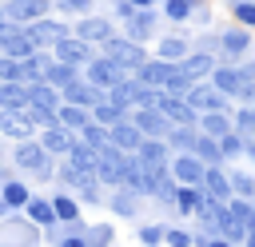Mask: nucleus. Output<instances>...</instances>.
Wrapping results in <instances>:
<instances>
[{
  "label": "nucleus",
  "mask_w": 255,
  "mask_h": 247,
  "mask_svg": "<svg viewBox=\"0 0 255 247\" xmlns=\"http://www.w3.org/2000/svg\"><path fill=\"white\" fill-rule=\"evenodd\" d=\"M84 80H88V84H96L100 92H112V88L128 84V80H131V72H128V68H120V64H116V60H108V56H96V60L84 68Z\"/></svg>",
  "instance_id": "1"
},
{
  "label": "nucleus",
  "mask_w": 255,
  "mask_h": 247,
  "mask_svg": "<svg viewBox=\"0 0 255 247\" xmlns=\"http://www.w3.org/2000/svg\"><path fill=\"white\" fill-rule=\"evenodd\" d=\"M104 56H108V60H116L120 68H128L131 76H135V72L147 64V52H143V48H139L131 36H112V40L104 44Z\"/></svg>",
  "instance_id": "2"
},
{
  "label": "nucleus",
  "mask_w": 255,
  "mask_h": 247,
  "mask_svg": "<svg viewBox=\"0 0 255 247\" xmlns=\"http://www.w3.org/2000/svg\"><path fill=\"white\" fill-rule=\"evenodd\" d=\"M131 124H135L147 139H171V131H175V124H171L159 108H135V112H131Z\"/></svg>",
  "instance_id": "3"
},
{
  "label": "nucleus",
  "mask_w": 255,
  "mask_h": 247,
  "mask_svg": "<svg viewBox=\"0 0 255 247\" xmlns=\"http://www.w3.org/2000/svg\"><path fill=\"white\" fill-rule=\"evenodd\" d=\"M171 179H175L179 187H203L207 163H203L199 155H175V159H171Z\"/></svg>",
  "instance_id": "4"
},
{
  "label": "nucleus",
  "mask_w": 255,
  "mask_h": 247,
  "mask_svg": "<svg viewBox=\"0 0 255 247\" xmlns=\"http://www.w3.org/2000/svg\"><path fill=\"white\" fill-rule=\"evenodd\" d=\"M12 159H16V167H24V171H36L40 179H48V151H44V143H36V139H24V143H16Z\"/></svg>",
  "instance_id": "5"
},
{
  "label": "nucleus",
  "mask_w": 255,
  "mask_h": 247,
  "mask_svg": "<svg viewBox=\"0 0 255 247\" xmlns=\"http://www.w3.org/2000/svg\"><path fill=\"white\" fill-rule=\"evenodd\" d=\"M48 4L52 0H4V20H12V24H36V20H44V12H48Z\"/></svg>",
  "instance_id": "6"
},
{
  "label": "nucleus",
  "mask_w": 255,
  "mask_h": 247,
  "mask_svg": "<svg viewBox=\"0 0 255 247\" xmlns=\"http://www.w3.org/2000/svg\"><path fill=\"white\" fill-rule=\"evenodd\" d=\"M56 60L60 64H72V68H88L96 60V48L88 40H80V36H68L64 44H56Z\"/></svg>",
  "instance_id": "7"
},
{
  "label": "nucleus",
  "mask_w": 255,
  "mask_h": 247,
  "mask_svg": "<svg viewBox=\"0 0 255 247\" xmlns=\"http://www.w3.org/2000/svg\"><path fill=\"white\" fill-rule=\"evenodd\" d=\"M187 104H191L195 112H203V116H207V112H231V108H227V96H223L215 84H195L191 96H187Z\"/></svg>",
  "instance_id": "8"
},
{
  "label": "nucleus",
  "mask_w": 255,
  "mask_h": 247,
  "mask_svg": "<svg viewBox=\"0 0 255 247\" xmlns=\"http://www.w3.org/2000/svg\"><path fill=\"white\" fill-rule=\"evenodd\" d=\"M195 219H199L203 235H223V227L231 223V207H227V203H219V199H207V207H203Z\"/></svg>",
  "instance_id": "9"
},
{
  "label": "nucleus",
  "mask_w": 255,
  "mask_h": 247,
  "mask_svg": "<svg viewBox=\"0 0 255 247\" xmlns=\"http://www.w3.org/2000/svg\"><path fill=\"white\" fill-rule=\"evenodd\" d=\"M28 36L44 48V44H64L68 40V24H60V20H52V16H44V20H36V24H28Z\"/></svg>",
  "instance_id": "10"
},
{
  "label": "nucleus",
  "mask_w": 255,
  "mask_h": 247,
  "mask_svg": "<svg viewBox=\"0 0 255 247\" xmlns=\"http://www.w3.org/2000/svg\"><path fill=\"white\" fill-rule=\"evenodd\" d=\"M175 68H179V64H167V60H159V56H155V60H147V64L135 72V84H143V88H163V84L171 80V72H175Z\"/></svg>",
  "instance_id": "11"
},
{
  "label": "nucleus",
  "mask_w": 255,
  "mask_h": 247,
  "mask_svg": "<svg viewBox=\"0 0 255 247\" xmlns=\"http://www.w3.org/2000/svg\"><path fill=\"white\" fill-rule=\"evenodd\" d=\"M203 191H207L211 199H219V203H231V199H235V187H231V171H223V167H207Z\"/></svg>",
  "instance_id": "12"
},
{
  "label": "nucleus",
  "mask_w": 255,
  "mask_h": 247,
  "mask_svg": "<svg viewBox=\"0 0 255 247\" xmlns=\"http://www.w3.org/2000/svg\"><path fill=\"white\" fill-rule=\"evenodd\" d=\"M143 139H147V135H143V131H139V127H135L131 120H124L120 127H112V143H116L120 151H128V155H139Z\"/></svg>",
  "instance_id": "13"
},
{
  "label": "nucleus",
  "mask_w": 255,
  "mask_h": 247,
  "mask_svg": "<svg viewBox=\"0 0 255 247\" xmlns=\"http://www.w3.org/2000/svg\"><path fill=\"white\" fill-rule=\"evenodd\" d=\"M76 36L88 40V44H108V40H112V24H108L104 16H84V20L76 24Z\"/></svg>",
  "instance_id": "14"
},
{
  "label": "nucleus",
  "mask_w": 255,
  "mask_h": 247,
  "mask_svg": "<svg viewBox=\"0 0 255 247\" xmlns=\"http://www.w3.org/2000/svg\"><path fill=\"white\" fill-rule=\"evenodd\" d=\"M211 84H215L227 100H235L239 88L247 84V72H243V68H215V72H211Z\"/></svg>",
  "instance_id": "15"
},
{
  "label": "nucleus",
  "mask_w": 255,
  "mask_h": 247,
  "mask_svg": "<svg viewBox=\"0 0 255 247\" xmlns=\"http://www.w3.org/2000/svg\"><path fill=\"white\" fill-rule=\"evenodd\" d=\"M40 143H44V151L48 155H72V147H76V135L68 131V127H52V131H40Z\"/></svg>",
  "instance_id": "16"
},
{
  "label": "nucleus",
  "mask_w": 255,
  "mask_h": 247,
  "mask_svg": "<svg viewBox=\"0 0 255 247\" xmlns=\"http://www.w3.org/2000/svg\"><path fill=\"white\" fill-rule=\"evenodd\" d=\"M28 108H64V92L52 84H28Z\"/></svg>",
  "instance_id": "17"
},
{
  "label": "nucleus",
  "mask_w": 255,
  "mask_h": 247,
  "mask_svg": "<svg viewBox=\"0 0 255 247\" xmlns=\"http://www.w3.org/2000/svg\"><path fill=\"white\" fill-rule=\"evenodd\" d=\"M207 191L203 187H179V195H175V211L179 215H199L203 207H207Z\"/></svg>",
  "instance_id": "18"
},
{
  "label": "nucleus",
  "mask_w": 255,
  "mask_h": 247,
  "mask_svg": "<svg viewBox=\"0 0 255 247\" xmlns=\"http://www.w3.org/2000/svg\"><path fill=\"white\" fill-rule=\"evenodd\" d=\"M124 28H128V36L139 44V40H151V32H155V12L151 8H139L131 20H124Z\"/></svg>",
  "instance_id": "19"
},
{
  "label": "nucleus",
  "mask_w": 255,
  "mask_h": 247,
  "mask_svg": "<svg viewBox=\"0 0 255 247\" xmlns=\"http://www.w3.org/2000/svg\"><path fill=\"white\" fill-rule=\"evenodd\" d=\"M179 68H183V76H187V80H195V84H199V80H203V76H211L219 64H215L207 52H191V56H187Z\"/></svg>",
  "instance_id": "20"
},
{
  "label": "nucleus",
  "mask_w": 255,
  "mask_h": 247,
  "mask_svg": "<svg viewBox=\"0 0 255 247\" xmlns=\"http://www.w3.org/2000/svg\"><path fill=\"white\" fill-rule=\"evenodd\" d=\"M199 131L211 135V139L231 135V112H207V116H199Z\"/></svg>",
  "instance_id": "21"
},
{
  "label": "nucleus",
  "mask_w": 255,
  "mask_h": 247,
  "mask_svg": "<svg viewBox=\"0 0 255 247\" xmlns=\"http://www.w3.org/2000/svg\"><path fill=\"white\" fill-rule=\"evenodd\" d=\"M0 199H4V211H16V207H28L36 195L20 183V179H4V191H0Z\"/></svg>",
  "instance_id": "22"
},
{
  "label": "nucleus",
  "mask_w": 255,
  "mask_h": 247,
  "mask_svg": "<svg viewBox=\"0 0 255 247\" xmlns=\"http://www.w3.org/2000/svg\"><path fill=\"white\" fill-rule=\"evenodd\" d=\"M60 124H64L72 135H80V131L92 124V112H88V108H76V104H64V108H60Z\"/></svg>",
  "instance_id": "23"
},
{
  "label": "nucleus",
  "mask_w": 255,
  "mask_h": 247,
  "mask_svg": "<svg viewBox=\"0 0 255 247\" xmlns=\"http://www.w3.org/2000/svg\"><path fill=\"white\" fill-rule=\"evenodd\" d=\"M0 131L4 135H12V139H32V120H28V112H20V116H0Z\"/></svg>",
  "instance_id": "24"
},
{
  "label": "nucleus",
  "mask_w": 255,
  "mask_h": 247,
  "mask_svg": "<svg viewBox=\"0 0 255 247\" xmlns=\"http://www.w3.org/2000/svg\"><path fill=\"white\" fill-rule=\"evenodd\" d=\"M187 56H191V44H187V40H179V36L159 40V60H167V64H183Z\"/></svg>",
  "instance_id": "25"
},
{
  "label": "nucleus",
  "mask_w": 255,
  "mask_h": 247,
  "mask_svg": "<svg viewBox=\"0 0 255 247\" xmlns=\"http://www.w3.org/2000/svg\"><path fill=\"white\" fill-rule=\"evenodd\" d=\"M199 139H203V131H195V127H175L167 143H171V147H179V155H195Z\"/></svg>",
  "instance_id": "26"
},
{
  "label": "nucleus",
  "mask_w": 255,
  "mask_h": 247,
  "mask_svg": "<svg viewBox=\"0 0 255 247\" xmlns=\"http://www.w3.org/2000/svg\"><path fill=\"white\" fill-rule=\"evenodd\" d=\"M139 159H143L147 167H167V139H143Z\"/></svg>",
  "instance_id": "27"
},
{
  "label": "nucleus",
  "mask_w": 255,
  "mask_h": 247,
  "mask_svg": "<svg viewBox=\"0 0 255 247\" xmlns=\"http://www.w3.org/2000/svg\"><path fill=\"white\" fill-rule=\"evenodd\" d=\"M76 167H84V171H92L96 175V167H100V151L92 147V143H84V139H76V147H72V155H68Z\"/></svg>",
  "instance_id": "28"
},
{
  "label": "nucleus",
  "mask_w": 255,
  "mask_h": 247,
  "mask_svg": "<svg viewBox=\"0 0 255 247\" xmlns=\"http://www.w3.org/2000/svg\"><path fill=\"white\" fill-rule=\"evenodd\" d=\"M247 48H251L247 28H223V52H227V56H243Z\"/></svg>",
  "instance_id": "29"
},
{
  "label": "nucleus",
  "mask_w": 255,
  "mask_h": 247,
  "mask_svg": "<svg viewBox=\"0 0 255 247\" xmlns=\"http://www.w3.org/2000/svg\"><path fill=\"white\" fill-rule=\"evenodd\" d=\"M92 120H96L100 127H120V124H124V120H131V116H128L124 108H116V104H108V100H104V104L92 112Z\"/></svg>",
  "instance_id": "30"
},
{
  "label": "nucleus",
  "mask_w": 255,
  "mask_h": 247,
  "mask_svg": "<svg viewBox=\"0 0 255 247\" xmlns=\"http://www.w3.org/2000/svg\"><path fill=\"white\" fill-rule=\"evenodd\" d=\"M24 215H28L36 227H48V223H56V207H52V199H32V203L24 207Z\"/></svg>",
  "instance_id": "31"
},
{
  "label": "nucleus",
  "mask_w": 255,
  "mask_h": 247,
  "mask_svg": "<svg viewBox=\"0 0 255 247\" xmlns=\"http://www.w3.org/2000/svg\"><path fill=\"white\" fill-rule=\"evenodd\" d=\"M28 120H32V127H40V131L64 127V124H60V112H56V108H28Z\"/></svg>",
  "instance_id": "32"
},
{
  "label": "nucleus",
  "mask_w": 255,
  "mask_h": 247,
  "mask_svg": "<svg viewBox=\"0 0 255 247\" xmlns=\"http://www.w3.org/2000/svg\"><path fill=\"white\" fill-rule=\"evenodd\" d=\"M80 139H84V143H92L96 151H104V147H112V127H100V124L92 120V124L80 131Z\"/></svg>",
  "instance_id": "33"
},
{
  "label": "nucleus",
  "mask_w": 255,
  "mask_h": 247,
  "mask_svg": "<svg viewBox=\"0 0 255 247\" xmlns=\"http://www.w3.org/2000/svg\"><path fill=\"white\" fill-rule=\"evenodd\" d=\"M60 179H64L68 187H76V191H80V187H84L88 179H96V175H92V171H84V167H76L72 159H64V163H60Z\"/></svg>",
  "instance_id": "34"
},
{
  "label": "nucleus",
  "mask_w": 255,
  "mask_h": 247,
  "mask_svg": "<svg viewBox=\"0 0 255 247\" xmlns=\"http://www.w3.org/2000/svg\"><path fill=\"white\" fill-rule=\"evenodd\" d=\"M52 207H56V219H64V223H76L80 219V199H72V195H56Z\"/></svg>",
  "instance_id": "35"
},
{
  "label": "nucleus",
  "mask_w": 255,
  "mask_h": 247,
  "mask_svg": "<svg viewBox=\"0 0 255 247\" xmlns=\"http://www.w3.org/2000/svg\"><path fill=\"white\" fill-rule=\"evenodd\" d=\"M195 155H199L207 167H219V159H223V151H219V139L203 135V139H199V147H195Z\"/></svg>",
  "instance_id": "36"
},
{
  "label": "nucleus",
  "mask_w": 255,
  "mask_h": 247,
  "mask_svg": "<svg viewBox=\"0 0 255 247\" xmlns=\"http://www.w3.org/2000/svg\"><path fill=\"white\" fill-rule=\"evenodd\" d=\"M0 84H24V68H20V60L0 56Z\"/></svg>",
  "instance_id": "37"
},
{
  "label": "nucleus",
  "mask_w": 255,
  "mask_h": 247,
  "mask_svg": "<svg viewBox=\"0 0 255 247\" xmlns=\"http://www.w3.org/2000/svg\"><path fill=\"white\" fill-rule=\"evenodd\" d=\"M112 211H116V215H128V219H131V215H135V191L120 187V191H116V199H112Z\"/></svg>",
  "instance_id": "38"
},
{
  "label": "nucleus",
  "mask_w": 255,
  "mask_h": 247,
  "mask_svg": "<svg viewBox=\"0 0 255 247\" xmlns=\"http://www.w3.org/2000/svg\"><path fill=\"white\" fill-rule=\"evenodd\" d=\"M231 187H235L239 199H255V175H247V171H231Z\"/></svg>",
  "instance_id": "39"
},
{
  "label": "nucleus",
  "mask_w": 255,
  "mask_h": 247,
  "mask_svg": "<svg viewBox=\"0 0 255 247\" xmlns=\"http://www.w3.org/2000/svg\"><path fill=\"white\" fill-rule=\"evenodd\" d=\"M88 247H112V223H96V227H88Z\"/></svg>",
  "instance_id": "40"
},
{
  "label": "nucleus",
  "mask_w": 255,
  "mask_h": 247,
  "mask_svg": "<svg viewBox=\"0 0 255 247\" xmlns=\"http://www.w3.org/2000/svg\"><path fill=\"white\" fill-rule=\"evenodd\" d=\"M231 12H235V20H239L243 28H255V0H235Z\"/></svg>",
  "instance_id": "41"
},
{
  "label": "nucleus",
  "mask_w": 255,
  "mask_h": 247,
  "mask_svg": "<svg viewBox=\"0 0 255 247\" xmlns=\"http://www.w3.org/2000/svg\"><path fill=\"white\" fill-rule=\"evenodd\" d=\"M219 151H223V159H231V155L247 151V143H243V135H239V131H231V135H223V139H219Z\"/></svg>",
  "instance_id": "42"
},
{
  "label": "nucleus",
  "mask_w": 255,
  "mask_h": 247,
  "mask_svg": "<svg viewBox=\"0 0 255 247\" xmlns=\"http://www.w3.org/2000/svg\"><path fill=\"white\" fill-rule=\"evenodd\" d=\"M191 4H195V0H167V4H163V16H167V20H187V16H191Z\"/></svg>",
  "instance_id": "43"
},
{
  "label": "nucleus",
  "mask_w": 255,
  "mask_h": 247,
  "mask_svg": "<svg viewBox=\"0 0 255 247\" xmlns=\"http://www.w3.org/2000/svg\"><path fill=\"white\" fill-rule=\"evenodd\" d=\"M139 239H143V247H155V243H163V239H167V227L147 223V227H139Z\"/></svg>",
  "instance_id": "44"
},
{
  "label": "nucleus",
  "mask_w": 255,
  "mask_h": 247,
  "mask_svg": "<svg viewBox=\"0 0 255 247\" xmlns=\"http://www.w3.org/2000/svg\"><path fill=\"white\" fill-rule=\"evenodd\" d=\"M167 247H191L195 243V235L191 231H183V227H167V239H163Z\"/></svg>",
  "instance_id": "45"
},
{
  "label": "nucleus",
  "mask_w": 255,
  "mask_h": 247,
  "mask_svg": "<svg viewBox=\"0 0 255 247\" xmlns=\"http://www.w3.org/2000/svg\"><path fill=\"white\" fill-rule=\"evenodd\" d=\"M88 4H92V0H60V8L72 12V16H88Z\"/></svg>",
  "instance_id": "46"
},
{
  "label": "nucleus",
  "mask_w": 255,
  "mask_h": 247,
  "mask_svg": "<svg viewBox=\"0 0 255 247\" xmlns=\"http://www.w3.org/2000/svg\"><path fill=\"white\" fill-rule=\"evenodd\" d=\"M80 199H88V203H92V199H100V179H88V183L80 187Z\"/></svg>",
  "instance_id": "47"
},
{
  "label": "nucleus",
  "mask_w": 255,
  "mask_h": 247,
  "mask_svg": "<svg viewBox=\"0 0 255 247\" xmlns=\"http://www.w3.org/2000/svg\"><path fill=\"white\" fill-rule=\"evenodd\" d=\"M235 100H243V104H247V108H251V104H255V80H251V76H247V84H243V88H239V96H235Z\"/></svg>",
  "instance_id": "48"
},
{
  "label": "nucleus",
  "mask_w": 255,
  "mask_h": 247,
  "mask_svg": "<svg viewBox=\"0 0 255 247\" xmlns=\"http://www.w3.org/2000/svg\"><path fill=\"white\" fill-rule=\"evenodd\" d=\"M239 127H255V104L239 112Z\"/></svg>",
  "instance_id": "49"
},
{
  "label": "nucleus",
  "mask_w": 255,
  "mask_h": 247,
  "mask_svg": "<svg viewBox=\"0 0 255 247\" xmlns=\"http://www.w3.org/2000/svg\"><path fill=\"white\" fill-rule=\"evenodd\" d=\"M60 247H88V239H80V235H72V239H60Z\"/></svg>",
  "instance_id": "50"
},
{
  "label": "nucleus",
  "mask_w": 255,
  "mask_h": 247,
  "mask_svg": "<svg viewBox=\"0 0 255 247\" xmlns=\"http://www.w3.org/2000/svg\"><path fill=\"white\" fill-rule=\"evenodd\" d=\"M207 247H235V243H227V239H219V235H211V239H207Z\"/></svg>",
  "instance_id": "51"
},
{
  "label": "nucleus",
  "mask_w": 255,
  "mask_h": 247,
  "mask_svg": "<svg viewBox=\"0 0 255 247\" xmlns=\"http://www.w3.org/2000/svg\"><path fill=\"white\" fill-rule=\"evenodd\" d=\"M243 72H247V76L255 80V60H251V64H243Z\"/></svg>",
  "instance_id": "52"
},
{
  "label": "nucleus",
  "mask_w": 255,
  "mask_h": 247,
  "mask_svg": "<svg viewBox=\"0 0 255 247\" xmlns=\"http://www.w3.org/2000/svg\"><path fill=\"white\" fill-rule=\"evenodd\" d=\"M131 4H135V8H151V0H131Z\"/></svg>",
  "instance_id": "53"
},
{
  "label": "nucleus",
  "mask_w": 255,
  "mask_h": 247,
  "mask_svg": "<svg viewBox=\"0 0 255 247\" xmlns=\"http://www.w3.org/2000/svg\"><path fill=\"white\" fill-rule=\"evenodd\" d=\"M155 247H163V243H155Z\"/></svg>",
  "instance_id": "54"
}]
</instances>
